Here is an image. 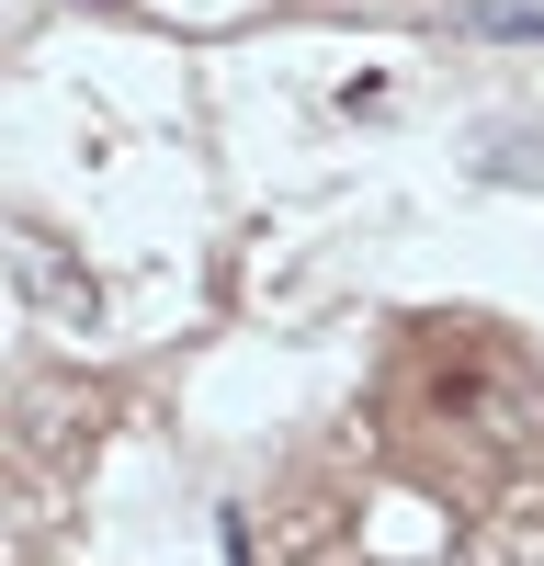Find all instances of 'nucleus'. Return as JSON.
<instances>
[{"instance_id": "obj_1", "label": "nucleus", "mask_w": 544, "mask_h": 566, "mask_svg": "<svg viewBox=\"0 0 544 566\" xmlns=\"http://www.w3.org/2000/svg\"><path fill=\"white\" fill-rule=\"evenodd\" d=\"M386 408H397V431L420 442L431 476L488 488L499 464L533 453V431H544V374L499 340L488 317H420V340L386 374Z\"/></svg>"}, {"instance_id": "obj_2", "label": "nucleus", "mask_w": 544, "mask_h": 566, "mask_svg": "<svg viewBox=\"0 0 544 566\" xmlns=\"http://www.w3.org/2000/svg\"><path fill=\"white\" fill-rule=\"evenodd\" d=\"M12 261H23V295H34V306H57L69 328H91V306H103V295H91V272H69V261H57V239H34V227H23Z\"/></svg>"}, {"instance_id": "obj_3", "label": "nucleus", "mask_w": 544, "mask_h": 566, "mask_svg": "<svg viewBox=\"0 0 544 566\" xmlns=\"http://www.w3.org/2000/svg\"><path fill=\"white\" fill-rule=\"evenodd\" d=\"M477 170H488V181H544V136H522V125H499L488 148H477Z\"/></svg>"}, {"instance_id": "obj_4", "label": "nucleus", "mask_w": 544, "mask_h": 566, "mask_svg": "<svg viewBox=\"0 0 544 566\" xmlns=\"http://www.w3.org/2000/svg\"><path fill=\"white\" fill-rule=\"evenodd\" d=\"M465 34H511V45H544V0H477Z\"/></svg>"}]
</instances>
